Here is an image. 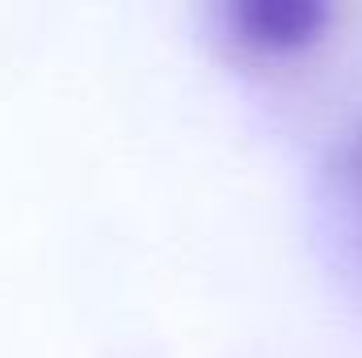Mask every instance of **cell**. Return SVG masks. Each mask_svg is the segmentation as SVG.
<instances>
[{
	"instance_id": "7a4b0ae2",
	"label": "cell",
	"mask_w": 362,
	"mask_h": 358,
	"mask_svg": "<svg viewBox=\"0 0 362 358\" xmlns=\"http://www.w3.org/2000/svg\"><path fill=\"white\" fill-rule=\"evenodd\" d=\"M337 190L350 207V219L362 228V131L346 144V152L337 161Z\"/></svg>"
},
{
	"instance_id": "6da1fadb",
	"label": "cell",
	"mask_w": 362,
	"mask_h": 358,
	"mask_svg": "<svg viewBox=\"0 0 362 358\" xmlns=\"http://www.w3.org/2000/svg\"><path fill=\"white\" fill-rule=\"evenodd\" d=\"M337 8L329 0H228L215 8L219 38L249 59H291L325 42Z\"/></svg>"
}]
</instances>
